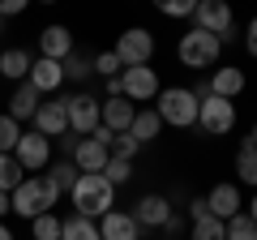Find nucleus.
<instances>
[{
	"instance_id": "obj_1",
	"label": "nucleus",
	"mask_w": 257,
	"mask_h": 240,
	"mask_svg": "<svg viewBox=\"0 0 257 240\" xmlns=\"http://www.w3.org/2000/svg\"><path fill=\"white\" fill-rule=\"evenodd\" d=\"M69 197H73V206H77L82 219H103V214L116 206V185H111L103 172H82L73 180V189H69Z\"/></svg>"
},
{
	"instance_id": "obj_2",
	"label": "nucleus",
	"mask_w": 257,
	"mask_h": 240,
	"mask_svg": "<svg viewBox=\"0 0 257 240\" xmlns=\"http://www.w3.org/2000/svg\"><path fill=\"white\" fill-rule=\"evenodd\" d=\"M56 202H60V189H56V180H52L47 172H43V176H26V180L9 193L13 214H22V219H35V214L52 210Z\"/></svg>"
},
{
	"instance_id": "obj_3",
	"label": "nucleus",
	"mask_w": 257,
	"mask_h": 240,
	"mask_svg": "<svg viewBox=\"0 0 257 240\" xmlns=\"http://www.w3.org/2000/svg\"><path fill=\"white\" fill-rule=\"evenodd\" d=\"M159 120H163V125H172V129H193V125H197V94L189 90V86H163V90H159Z\"/></svg>"
},
{
	"instance_id": "obj_4",
	"label": "nucleus",
	"mask_w": 257,
	"mask_h": 240,
	"mask_svg": "<svg viewBox=\"0 0 257 240\" xmlns=\"http://www.w3.org/2000/svg\"><path fill=\"white\" fill-rule=\"evenodd\" d=\"M176 56H180V65H189V69H214V65H219V56H223V43L210 35V30L193 26L189 35H180Z\"/></svg>"
},
{
	"instance_id": "obj_5",
	"label": "nucleus",
	"mask_w": 257,
	"mask_h": 240,
	"mask_svg": "<svg viewBox=\"0 0 257 240\" xmlns=\"http://www.w3.org/2000/svg\"><path fill=\"white\" fill-rule=\"evenodd\" d=\"M197 129L206 138H223V133L236 129V103L231 99H219V94H206L197 103Z\"/></svg>"
},
{
	"instance_id": "obj_6",
	"label": "nucleus",
	"mask_w": 257,
	"mask_h": 240,
	"mask_svg": "<svg viewBox=\"0 0 257 240\" xmlns=\"http://www.w3.org/2000/svg\"><path fill=\"white\" fill-rule=\"evenodd\" d=\"M111 52L120 56V65L133 69V65H150V56H155V35H150L146 26H128L124 35L116 39V47Z\"/></svg>"
},
{
	"instance_id": "obj_7",
	"label": "nucleus",
	"mask_w": 257,
	"mask_h": 240,
	"mask_svg": "<svg viewBox=\"0 0 257 240\" xmlns=\"http://www.w3.org/2000/svg\"><path fill=\"white\" fill-rule=\"evenodd\" d=\"M159 73L150 65H133V69H124L120 73V94H124L128 103H155L159 99Z\"/></svg>"
},
{
	"instance_id": "obj_8",
	"label": "nucleus",
	"mask_w": 257,
	"mask_h": 240,
	"mask_svg": "<svg viewBox=\"0 0 257 240\" xmlns=\"http://www.w3.org/2000/svg\"><path fill=\"white\" fill-rule=\"evenodd\" d=\"M99 103H103V99H94V94H86V90L69 94V99H64V111H69V133L90 138V133L99 129Z\"/></svg>"
},
{
	"instance_id": "obj_9",
	"label": "nucleus",
	"mask_w": 257,
	"mask_h": 240,
	"mask_svg": "<svg viewBox=\"0 0 257 240\" xmlns=\"http://www.w3.org/2000/svg\"><path fill=\"white\" fill-rule=\"evenodd\" d=\"M13 159H18L26 172H43L47 163H52V138H43L39 129H22V138H18V146H13Z\"/></svg>"
},
{
	"instance_id": "obj_10",
	"label": "nucleus",
	"mask_w": 257,
	"mask_h": 240,
	"mask_svg": "<svg viewBox=\"0 0 257 240\" xmlns=\"http://www.w3.org/2000/svg\"><path fill=\"white\" fill-rule=\"evenodd\" d=\"M193 22H197V30H210V35L219 39V35H227V30L236 26V13H231L227 0H197Z\"/></svg>"
},
{
	"instance_id": "obj_11",
	"label": "nucleus",
	"mask_w": 257,
	"mask_h": 240,
	"mask_svg": "<svg viewBox=\"0 0 257 240\" xmlns=\"http://www.w3.org/2000/svg\"><path fill=\"white\" fill-rule=\"evenodd\" d=\"M35 129L43 133V138H64V133H69V111H64V99H47V103H39V111H35Z\"/></svg>"
},
{
	"instance_id": "obj_12",
	"label": "nucleus",
	"mask_w": 257,
	"mask_h": 240,
	"mask_svg": "<svg viewBox=\"0 0 257 240\" xmlns=\"http://www.w3.org/2000/svg\"><path fill=\"white\" fill-rule=\"evenodd\" d=\"M206 206H210V214H214V219H223V223H227L231 214H240V210H244L240 185H231V180H227V185H214L210 193H206Z\"/></svg>"
},
{
	"instance_id": "obj_13",
	"label": "nucleus",
	"mask_w": 257,
	"mask_h": 240,
	"mask_svg": "<svg viewBox=\"0 0 257 240\" xmlns=\"http://www.w3.org/2000/svg\"><path fill=\"white\" fill-rule=\"evenodd\" d=\"M133 116H138V103H128L124 94H116V99L99 103V125H107L111 133H128Z\"/></svg>"
},
{
	"instance_id": "obj_14",
	"label": "nucleus",
	"mask_w": 257,
	"mask_h": 240,
	"mask_svg": "<svg viewBox=\"0 0 257 240\" xmlns=\"http://www.w3.org/2000/svg\"><path fill=\"white\" fill-rule=\"evenodd\" d=\"M69 52H73V35H69V26L52 22V26L39 30V56H47V60H64Z\"/></svg>"
},
{
	"instance_id": "obj_15",
	"label": "nucleus",
	"mask_w": 257,
	"mask_h": 240,
	"mask_svg": "<svg viewBox=\"0 0 257 240\" xmlns=\"http://www.w3.org/2000/svg\"><path fill=\"white\" fill-rule=\"evenodd\" d=\"M26 82L35 86L39 94H52V90H60V86H64V69H60V60H47V56H39L35 65H30Z\"/></svg>"
},
{
	"instance_id": "obj_16",
	"label": "nucleus",
	"mask_w": 257,
	"mask_h": 240,
	"mask_svg": "<svg viewBox=\"0 0 257 240\" xmlns=\"http://www.w3.org/2000/svg\"><path fill=\"white\" fill-rule=\"evenodd\" d=\"M99 236H103V240H142V227H138V219H133V214L107 210V214L99 219Z\"/></svg>"
},
{
	"instance_id": "obj_17",
	"label": "nucleus",
	"mask_w": 257,
	"mask_h": 240,
	"mask_svg": "<svg viewBox=\"0 0 257 240\" xmlns=\"http://www.w3.org/2000/svg\"><path fill=\"white\" fill-rule=\"evenodd\" d=\"M167 214H172V202H167L163 193H146V197H138L133 219H138V227H163Z\"/></svg>"
},
{
	"instance_id": "obj_18",
	"label": "nucleus",
	"mask_w": 257,
	"mask_h": 240,
	"mask_svg": "<svg viewBox=\"0 0 257 240\" xmlns=\"http://www.w3.org/2000/svg\"><path fill=\"white\" fill-rule=\"evenodd\" d=\"M107 146H103L99 138H77V150H73V163L82 167V172H103L107 167Z\"/></svg>"
},
{
	"instance_id": "obj_19",
	"label": "nucleus",
	"mask_w": 257,
	"mask_h": 240,
	"mask_svg": "<svg viewBox=\"0 0 257 240\" xmlns=\"http://www.w3.org/2000/svg\"><path fill=\"white\" fill-rule=\"evenodd\" d=\"M240 90H244V69L219 65V69L210 73V94H219V99H236Z\"/></svg>"
},
{
	"instance_id": "obj_20",
	"label": "nucleus",
	"mask_w": 257,
	"mask_h": 240,
	"mask_svg": "<svg viewBox=\"0 0 257 240\" xmlns=\"http://www.w3.org/2000/svg\"><path fill=\"white\" fill-rule=\"evenodd\" d=\"M39 103H43V94H39L30 82H18V90H13V99H9V116L18 120V125L22 120H35Z\"/></svg>"
},
{
	"instance_id": "obj_21",
	"label": "nucleus",
	"mask_w": 257,
	"mask_h": 240,
	"mask_svg": "<svg viewBox=\"0 0 257 240\" xmlns=\"http://www.w3.org/2000/svg\"><path fill=\"white\" fill-rule=\"evenodd\" d=\"M159 129H163L159 111H155V107H138L133 125H128V138L138 142V146H146V142H155V138H159Z\"/></svg>"
},
{
	"instance_id": "obj_22",
	"label": "nucleus",
	"mask_w": 257,
	"mask_h": 240,
	"mask_svg": "<svg viewBox=\"0 0 257 240\" xmlns=\"http://www.w3.org/2000/svg\"><path fill=\"white\" fill-rule=\"evenodd\" d=\"M30 65H35V56L22 52V47H9V52H0V73L9 77V82H26Z\"/></svg>"
},
{
	"instance_id": "obj_23",
	"label": "nucleus",
	"mask_w": 257,
	"mask_h": 240,
	"mask_svg": "<svg viewBox=\"0 0 257 240\" xmlns=\"http://www.w3.org/2000/svg\"><path fill=\"white\" fill-rule=\"evenodd\" d=\"M236 185L257 189V146L253 142H240V150H236Z\"/></svg>"
},
{
	"instance_id": "obj_24",
	"label": "nucleus",
	"mask_w": 257,
	"mask_h": 240,
	"mask_svg": "<svg viewBox=\"0 0 257 240\" xmlns=\"http://www.w3.org/2000/svg\"><path fill=\"white\" fill-rule=\"evenodd\" d=\"M60 240H103V236H99V223L94 219L73 214V219H60Z\"/></svg>"
},
{
	"instance_id": "obj_25",
	"label": "nucleus",
	"mask_w": 257,
	"mask_h": 240,
	"mask_svg": "<svg viewBox=\"0 0 257 240\" xmlns=\"http://www.w3.org/2000/svg\"><path fill=\"white\" fill-rule=\"evenodd\" d=\"M22 180H26V167H22L13 155H0V193H13Z\"/></svg>"
},
{
	"instance_id": "obj_26",
	"label": "nucleus",
	"mask_w": 257,
	"mask_h": 240,
	"mask_svg": "<svg viewBox=\"0 0 257 240\" xmlns=\"http://www.w3.org/2000/svg\"><path fill=\"white\" fill-rule=\"evenodd\" d=\"M189 240H227V223L214 219V214H206V219H197L189 227Z\"/></svg>"
},
{
	"instance_id": "obj_27",
	"label": "nucleus",
	"mask_w": 257,
	"mask_h": 240,
	"mask_svg": "<svg viewBox=\"0 0 257 240\" xmlns=\"http://www.w3.org/2000/svg\"><path fill=\"white\" fill-rule=\"evenodd\" d=\"M60 69H64V82H69V77H73V82H86V77L94 73L90 56H77V47H73V52H69V56L60 60Z\"/></svg>"
},
{
	"instance_id": "obj_28",
	"label": "nucleus",
	"mask_w": 257,
	"mask_h": 240,
	"mask_svg": "<svg viewBox=\"0 0 257 240\" xmlns=\"http://www.w3.org/2000/svg\"><path fill=\"white\" fill-rule=\"evenodd\" d=\"M43 172H47V176L56 180V189H60V193H69V189H73V180H77V163H73V159H60V163H47Z\"/></svg>"
},
{
	"instance_id": "obj_29",
	"label": "nucleus",
	"mask_w": 257,
	"mask_h": 240,
	"mask_svg": "<svg viewBox=\"0 0 257 240\" xmlns=\"http://www.w3.org/2000/svg\"><path fill=\"white\" fill-rule=\"evenodd\" d=\"M30 236L35 240H60V219H56L52 210L35 214V219H30Z\"/></svg>"
},
{
	"instance_id": "obj_30",
	"label": "nucleus",
	"mask_w": 257,
	"mask_h": 240,
	"mask_svg": "<svg viewBox=\"0 0 257 240\" xmlns=\"http://www.w3.org/2000/svg\"><path fill=\"white\" fill-rule=\"evenodd\" d=\"M227 240H257V223L248 219L244 210L231 214V219H227Z\"/></svg>"
},
{
	"instance_id": "obj_31",
	"label": "nucleus",
	"mask_w": 257,
	"mask_h": 240,
	"mask_svg": "<svg viewBox=\"0 0 257 240\" xmlns=\"http://www.w3.org/2000/svg\"><path fill=\"white\" fill-rule=\"evenodd\" d=\"M18 138H22V125L9 116V111H5V116H0V155H13Z\"/></svg>"
},
{
	"instance_id": "obj_32",
	"label": "nucleus",
	"mask_w": 257,
	"mask_h": 240,
	"mask_svg": "<svg viewBox=\"0 0 257 240\" xmlns=\"http://www.w3.org/2000/svg\"><path fill=\"white\" fill-rule=\"evenodd\" d=\"M138 150H142V146L128 138V133H111V142H107V155H111V159H128V163H133Z\"/></svg>"
},
{
	"instance_id": "obj_33",
	"label": "nucleus",
	"mask_w": 257,
	"mask_h": 240,
	"mask_svg": "<svg viewBox=\"0 0 257 240\" xmlns=\"http://www.w3.org/2000/svg\"><path fill=\"white\" fill-rule=\"evenodd\" d=\"M163 18H193V9H197V0H150Z\"/></svg>"
},
{
	"instance_id": "obj_34",
	"label": "nucleus",
	"mask_w": 257,
	"mask_h": 240,
	"mask_svg": "<svg viewBox=\"0 0 257 240\" xmlns=\"http://www.w3.org/2000/svg\"><path fill=\"white\" fill-rule=\"evenodd\" d=\"M90 65H94V73H103V77L124 73V65H120V56H116V52H99V56L90 60Z\"/></svg>"
},
{
	"instance_id": "obj_35",
	"label": "nucleus",
	"mask_w": 257,
	"mask_h": 240,
	"mask_svg": "<svg viewBox=\"0 0 257 240\" xmlns=\"http://www.w3.org/2000/svg\"><path fill=\"white\" fill-rule=\"evenodd\" d=\"M103 176H107V180H111V185H124V180H128V176H133V163H128V159H107V167H103Z\"/></svg>"
},
{
	"instance_id": "obj_36",
	"label": "nucleus",
	"mask_w": 257,
	"mask_h": 240,
	"mask_svg": "<svg viewBox=\"0 0 257 240\" xmlns=\"http://www.w3.org/2000/svg\"><path fill=\"white\" fill-rule=\"evenodd\" d=\"M26 5H30V0H0V18H5V22L18 18V13H26Z\"/></svg>"
},
{
	"instance_id": "obj_37",
	"label": "nucleus",
	"mask_w": 257,
	"mask_h": 240,
	"mask_svg": "<svg viewBox=\"0 0 257 240\" xmlns=\"http://www.w3.org/2000/svg\"><path fill=\"white\" fill-rule=\"evenodd\" d=\"M240 43H244V47H248V56L257 60V18L248 22V26H244V35H240Z\"/></svg>"
},
{
	"instance_id": "obj_38",
	"label": "nucleus",
	"mask_w": 257,
	"mask_h": 240,
	"mask_svg": "<svg viewBox=\"0 0 257 240\" xmlns=\"http://www.w3.org/2000/svg\"><path fill=\"white\" fill-rule=\"evenodd\" d=\"M210 214V206H206V197H189V219L197 223V219H206Z\"/></svg>"
},
{
	"instance_id": "obj_39",
	"label": "nucleus",
	"mask_w": 257,
	"mask_h": 240,
	"mask_svg": "<svg viewBox=\"0 0 257 240\" xmlns=\"http://www.w3.org/2000/svg\"><path fill=\"white\" fill-rule=\"evenodd\" d=\"M163 231H167V236H180V231H184V214H167V219H163Z\"/></svg>"
},
{
	"instance_id": "obj_40",
	"label": "nucleus",
	"mask_w": 257,
	"mask_h": 240,
	"mask_svg": "<svg viewBox=\"0 0 257 240\" xmlns=\"http://www.w3.org/2000/svg\"><path fill=\"white\" fill-rule=\"evenodd\" d=\"M244 214H248V219L257 223V189H253V197H248V210H244Z\"/></svg>"
},
{
	"instance_id": "obj_41",
	"label": "nucleus",
	"mask_w": 257,
	"mask_h": 240,
	"mask_svg": "<svg viewBox=\"0 0 257 240\" xmlns=\"http://www.w3.org/2000/svg\"><path fill=\"white\" fill-rule=\"evenodd\" d=\"M9 210H13V206H9V193H0V219H5Z\"/></svg>"
},
{
	"instance_id": "obj_42",
	"label": "nucleus",
	"mask_w": 257,
	"mask_h": 240,
	"mask_svg": "<svg viewBox=\"0 0 257 240\" xmlns=\"http://www.w3.org/2000/svg\"><path fill=\"white\" fill-rule=\"evenodd\" d=\"M0 240H13V231H9V227H5V223H0Z\"/></svg>"
},
{
	"instance_id": "obj_43",
	"label": "nucleus",
	"mask_w": 257,
	"mask_h": 240,
	"mask_svg": "<svg viewBox=\"0 0 257 240\" xmlns=\"http://www.w3.org/2000/svg\"><path fill=\"white\" fill-rule=\"evenodd\" d=\"M244 142H253V146H257V125H253V129H248V138Z\"/></svg>"
},
{
	"instance_id": "obj_44",
	"label": "nucleus",
	"mask_w": 257,
	"mask_h": 240,
	"mask_svg": "<svg viewBox=\"0 0 257 240\" xmlns=\"http://www.w3.org/2000/svg\"><path fill=\"white\" fill-rule=\"evenodd\" d=\"M0 35H5V18H0Z\"/></svg>"
},
{
	"instance_id": "obj_45",
	"label": "nucleus",
	"mask_w": 257,
	"mask_h": 240,
	"mask_svg": "<svg viewBox=\"0 0 257 240\" xmlns=\"http://www.w3.org/2000/svg\"><path fill=\"white\" fill-rule=\"evenodd\" d=\"M43 5H56V0H43Z\"/></svg>"
}]
</instances>
